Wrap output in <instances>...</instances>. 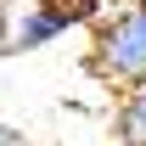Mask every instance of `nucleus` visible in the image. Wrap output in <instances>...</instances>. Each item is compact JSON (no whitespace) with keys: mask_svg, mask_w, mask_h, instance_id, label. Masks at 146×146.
I'll return each mask as SVG.
<instances>
[{"mask_svg":"<svg viewBox=\"0 0 146 146\" xmlns=\"http://www.w3.org/2000/svg\"><path fill=\"white\" fill-rule=\"evenodd\" d=\"M0 146H23V135H17V129H6V124H0Z\"/></svg>","mask_w":146,"mask_h":146,"instance_id":"nucleus-4","label":"nucleus"},{"mask_svg":"<svg viewBox=\"0 0 146 146\" xmlns=\"http://www.w3.org/2000/svg\"><path fill=\"white\" fill-rule=\"evenodd\" d=\"M0 39H6V11H0Z\"/></svg>","mask_w":146,"mask_h":146,"instance_id":"nucleus-5","label":"nucleus"},{"mask_svg":"<svg viewBox=\"0 0 146 146\" xmlns=\"http://www.w3.org/2000/svg\"><path fill=\"white\" fill-rule=\"evenodd\" d=\"M68 28H73V23L62 17V11H51L45 0H39V6H28V11L17 17V28H6V34H11V45H17V51H39V45L62 39Z\"/></svg>","mask_w":146,"mask_h":146,"instance_id":"nucleus-2","label":"nucleus"},{"mask_svg":"<svg viewBox=\"0 0 146 146\" xmlns=\"http://www.w3.org/2000/svg\"><path fill=\"white\" fill-rule=\"evenodd\" d=\"M90 68L107 84H141L146 79V0H124L112 17L96 23Z\"/></svg>","mask_w":146,"mask_h":146,"instance_id":"nucleus-1","label":"nucleus"},{"mask_svg":"<svg viewBox=\"0 0 146 146\" xmlns=\"http://www.w3.org/2000/svg\"><path fill=\"white\" fill-rule=\"evenodd\" d=\"M112 129H118V146H146V79L141 84H124Z\"/></svg>","mask_w":146,"mask_h":146,"instance_id":"nucleus-3","label":"nucleus"}]
</instances>
